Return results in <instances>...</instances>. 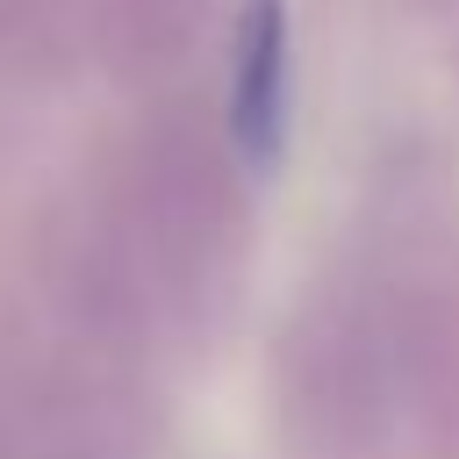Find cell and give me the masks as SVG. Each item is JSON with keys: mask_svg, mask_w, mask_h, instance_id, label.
<instances>
[{"mask_svg": "<svg viewBox=\"0 0 459 459\" xmlns=\"http://www.w3.org/2000/svg\"><path fill=\"white\" fill-rule=\"evenodd\" d=\"M294 129V22L287 0H244L230 43V143L244 165L273 172Z\"/></svg>", "mask_w": 459, "mask_h": 459, "instance_id": "cell-1", "label": "cell"}]
</instances>
